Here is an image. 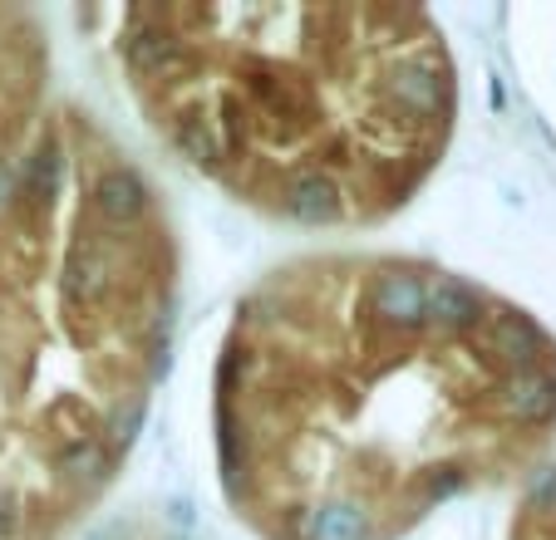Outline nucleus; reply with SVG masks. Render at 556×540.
Wrapping results in <instances>:
<instances>
[{
	"label": "nucleus",
	"mask_w": 556,
	"mask_h": 540,
	"mask_svg": "<svg viewBox=\"0 0 556 540\" xmlns=\"http://www.w3.org/2000/svg\"><path fill=\"white\" fill-rule=\"evenodd\" d=\"M301 540H369V516L350 501H326V506L305 511Z\"/></svg>",
	"instance_id": "5"
},
{
	"label": "nucleus",
	"mask_w": 556,
	"mask_h": 540,
	"mask_svg": "<svg viewBox=\"0 0 556 540\" xmlns=\"http://www.w3.org/2000/svg\"><path fill=\"white\" fill-rule=\"evenodd\" d=\"M94 207L104 211L109 221H134V217H143L148 192L128 167H109V172L94 182Z\"/></svg>",
	"instance_id": "6"
},
{
	"label": "nucleus",
	"mask_w": 556,
	"mask_h": 540,
	"mask_svg": "<svg viewBox=\"0 0 556 540\" xmlns=\"http://www.w3.org/2000/svg\"><path fill=\"white\" fill-rule=\"evenodd\" d=\"M478 320H483V300H478L472 285L453 281V275L429 281V324H439V330H472Z\"/></svg>",
	"instance_id": "4"
},
{
	"label": "nucleus",
	"mask_w": 556,
	"mask_h": 540,
	"mask_svg": "<svg viewBox=\"0 0 556 540\" xmlns=\"http://www.w3.org/2000/svg\"><path fill=\"white\" fill-rule=\"evenodd\" d=\"M369 310L394 330H419L429 324V281L414 270H379L369 281Z\"/></svg>",
	"instance_id": "1"
},
{
	"label": "nucleus",
	"mask_w": 556,
	"mask_h": 540,
	"mask_svg": "<svg viewBox=\"0 0 556 540\" xmlns=\"http://www.w3.org/2000/svg\"><path fill=\"white\" fill-rule=\"evenodd\" d=\"M503 403H507V413L527 427L552 423L556 417V374L546 364L517 369V374H507V384H503Z\"/></svg>",
	"instance_id": "3"
},
{
	"label": "nucleus",
	"mask_w": 556,
	"mask_h": 540,
	"mask_svg": "<svg viewBox=\"0 0 556 540\" xmlns=\"http://www.w3.org/2000/svg\"><path fill=\"white\" fill-rule=\"evenodd\" d=\"M488 349L493 359H503L507 369H542L546 359V334L536 330L527 314H493L488 320Z\"/></svg>",
	"instance_id": "2"
}]
</instances>
